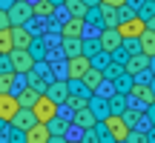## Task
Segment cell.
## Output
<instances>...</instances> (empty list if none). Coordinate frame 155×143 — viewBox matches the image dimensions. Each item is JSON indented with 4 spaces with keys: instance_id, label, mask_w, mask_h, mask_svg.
I'll return each mask as SVG.
<instances>
[{
    "instance_id": "6da1fadb",
    "label": "cell",
    "mask_w": 155,
    "mask_h": 143,
    "mask_svg": "<svg viewBox=\"0 0 155 143\" xmlns=\"http://www.w3.org/2000/svg\"><path fill=\"white\" fill-rule=\"evenodd\" d=\"M6 17H9V26H23L26 20H32V3L15 0V3L6 9Z\"/></svg>"
},
{
    "instance_id": "7a4b0ae2",
    "label": "cell",
    "mask_w": 155,
    "mask_h": 143,
    "mask_svg": "<svg viewBox=\"0 0 155 143\" xmlns=\"http://www.w3.org/2000/svg\"><path fill=\"white\" fill-rule=\"evenodd\" d=\"M115 32L121 34V40H138L141 34L147 32V23L138 20V17H129V20H121V23H118Z\"/></svg>"
},
{
    "instance_id": "3957f363",
    "label": "cell",
    "mask_w": 155,
    "mask_h": 143,
    "mask_svg": "<svg viewBox=\"0 0 155 143\" xmlns=\"http://www.w3.org/2000/svg\"><path fill=\"white\" fill-rule=\"evenodd\" d=\"M32 115H35L38 123H49L52 117L58 115V106L52 103L46 94H38V100H35V106H32Z\"/></svg>"
},
{
    "instance_id": "277c9868",
    "label": "cell",
    "mask_w": 155,
    "mask_h": 143,
    "mask_svg": "<svg viewBox=\"0 0 155 143\" xmlns=\"http://www.w3.org/2000/svg\"><path fill=\"white\" fill-rule=\"evenodd\" d=\"M9 63H12V72H15V75H29L32 66H35V60L29 57L26 49H12L9 52Z\"/></svg>"
},
{
    "instance_id": "5b68a950",
    "label": "cell",
    "mask_w": 155,
    "mask_h": 143,
    "mask_svg": "<svg viewBox=\"0 0 155 143\" xmlns=\"http://www.w3.org/2000/svg\"><path fill=\"white\" fill-rule=\"evenodd\" d=\"M92 69V63H89V57L78 55V57H66V80H81L86 72Z\"/></svg>"
},
{
    "instance_id": "8992f818",
    "label": "cell",
    "mask_w": 155,
    "mask_h": 143,
    "mask_svg": "<svg viewBox=\"0 0 155 143\" xmlns=\"http://www.w3.org/2000/svg\"><path fill=\"white\" fill-rule=\"evenodd\" d=\"M101 123H104V129H106V132L112 135V140H115V143H124V138L129 135L127 123H124V120H121L118 115H109V117H104Z\"/></svg>"
},
{
    "instance_id": "52a82bcc",
    "label": "cell",
    "mask_w": 155,
    "mask_h": 143,
    "mask_svg": "<svg viewBox=\"0 0 155 143\" xmlns=\"http://www.w3.org/2000/svg\"><path fill=\"white\" fill-rule=\"evenodd\" d=\"M95 37H98L101 52H106V55H112V52H115L118 46H121V34H118L115 29H101V32L95 34Z\"/></svg>"
},
{
    "instance_id": "ba28073f",
    "label": "cell",
    "mask_w": 155,
    "mask_h": 143,
    "mask_svg": "<svg viewBox=\"0 0 155 143\" xmlns=\"http://www.w3.org/2000/svg\"><path fill=\"white\" fill-rule=\"evenodd\" d=\"M17 109H20V103H17L15 92H6V94H0V120H3V123H9L12 117L17 115Z\"/></svg>"
},
{
    "instance_id": "9c48e42d",
    "label": "cell",
    "mask_w": 155,
    "mask_h": 143,
    "mask_svg": "<svg viewBox=\"0 0 155 143\" xmlns=\"http://www.w3.org/2000/svg\"><path fill=\"white\" fill-rule=\"evenodd\" d=\"M46 97L52 100L55 106H63L66 103V97H69V89H66V80H52L49 86H46Z\"/></svg>"
},
{
    "instance_id": "30bf717a",
    "label": "cell",
    "mask_w": 155,
    "mask_h": 143,
    "mask_svg": "<svg viewBox=\"0 0 155 143\" xmlns=\"http://www.w3.org/2000/svg\"><path fill=\"white\" fill-rule=\"evenodd\" d=\"M95 123H98V120H95V115H92V112L86 109V106H83V109H75L72 115H69V126H78L81 132H86V129H92Z\"/></svg>"
},
{
    "instance_id": "8fae6325",
    "label": "cell",
    "mask_w": 155,
    "mask_h": 143,
    "mask_svg": "<svg viewBox=\"0 0 155 143\" xmlns=\"http://www.w3.org/2000/svg\"><path fill=\"white\" fill-rule=\"evenodd\" d=\"M58 34H61V37H83V34H86V26H83V20H78V17H66V20L58 26Z\"/></svg>"
},
{
    "instance_id": "7c38bea8",
    "label": "cell",
    "mask_w": 155,
    "mask_h": 143,
    "mask_svg": "<svg viewBox=\"0 0 155 143\" xmlns=\"http://www.w3.org/2000/svg\"><path fill=\"white\" fill-rule=\"evenodd\" d=\"M129 97L138 100L141 109H147V106L155 103V94L150 92V83H132V89H129Z\"/></svg>"
},
{
    "instance_id": "4fadbf2b",
    "label": "cell",
    "mask_w": 155,
    "mask_h": 143,
    "mask_svg": "<svg viewBox=\"0 0 155 143\" xmlns=\"http://www.w3.org/2000/svg\"><path fill=\"white\" fill-rule=\"evenodd\" d=\"M86 109L95 115V120H104V117H109V103H106L104 94H92L86 103Z\"/></svg>"
},
{
    "instance_id": "5bb4252c",
    "label": "cell",
    "mask_w": 155,
    "mask_h": 143,
    "mask_svg": "<svg viewBox=\"0 0 155 143\" xmlns=\"http://www.w3.org/2000/svg\"><path fill=\"white\" fill-rule=\"evenodd\" d=\"M46 140H49L46 123H35V126H29L26 132H23V143H46Z\"/></svg>"
},
{
    "instance_id": "9a60e30c",
    "label": "cell",
    "mask_w": 155,
    "mask_h": 143,
    "mask_svg": "<svg viewBox=\"0 0 155 143\" xmlns=\"http://www.w3.org/2000/svg\"><path fill=\"white\" fill-rule=\"evenodd\" d=\"M150 69V57L147 55H132V57H127V63H124V72L127 75H141V72H147Z\"/></svg>"
},
{
    "instance_id": "2e32d148",
    "label": "cell",
    "mask_w": 155,
    "mask_h": 143,
    "mask_svg": "<svg viewBox=\"0 0 155 143\" xmlns=\"http://www.w3.org/2000/svg\"><path fill=\"white\" fill-rule=\"evenodd\" d=\"M35 123H38V120H35L32 109H17V115L9 120V126H12V129H20V132H26V129L35 126Z\"/></svg>"
},
{
    "instance_id": "e0dca14e",
    "label": "cell",
    "mask_w": 155,
    "mask_h": 143,
    "mask_svg": "<svg viewBox=\"0 0 155 143\" xmlns=\"http://www.w3.org/2000/svg\"><path fill=\"white\" fill-rule=\"evenodd\" d=\"M9 32H12V46L15 49H29L32 34L26 32V26H9Z\"/></svg>"
},
{
    "instance_id": "ac0fdd59",
    "label": "cell",
    "mask_w": 155,
    "mask_h": 143,
    "mask_svg": "<svg viewBox=\"0 0 155 143\" xmlns=\"http://www.w3.org/2000/svg\"><path fill=\"white\" fill-rule=\"evenodd\" d=\"M141 112H144L141 106H127L118 117L127 123V129H138V126H141Z\"/></svg>"
},
{
    "instance_id": "d6986e66",
    "label": "cell",
    "mask_w": 155,
    "mask_h": 143,
    "mask_svg": "<svg viewBox=\"0 0 155 143\" xmlns=\"http://www.w3.org/2000/svg\"><path fill=\"white\" fill-rule=\"evenodd\" d=\"M29 57H32L35 63H40V60H46V55H49V49H46V43H43V37H32V43H29Z\"/></svg>"
},
{
    "instance_id": "ffe728a7",
    "label": "cell",
    "mask_w": 155,
    "mask_h": 143,
    "mask_svg": "<svg viewBox=\"0 0 155 143\" xmlns=\"http://www.w3.org/2000/svg\"><path fill=\"white\" fill-rule=\"evenodd\" d=\"M81 83H83V86H86V89H89V92H92V94H95V92H98V89H101V86H104V75H101V72H98V69H89V72H86V75H83V77H81Z\"/></svg>"
},
{
    "instance_id": "44dd1931",
    "label": "cell",
    "mask_w": 155,
    "mask_h": 143,
    "mask_svg": "<svg viewBox=\"0 0 155 143\" xmlns=\"http://www.w3.org/2000/svg\"><path fill=\"white\" fill-rule=\"evenodd\" d=\"M101 29H115L118 26V9H112V6H101Z\"/></svg>"
},
{
    "instance_id": "7402d4cb",
    "label": "cell",
    "mask_w": 155,
    "mask_h": 143,
    "mask_svg": "<svg viewBox=\"0 0 155 143\" xmlns=\"http://www.w3.org/2000/svg\"><path fill=\"white\" fill-rule=\"evenodd\" d=\"M132 75H127V72H121V75H118L115 77V80H112L109 83V86H112V92H115V94H129V89H132Z\"/></svg>"
},
{
    "instance_id": "603a6c76",
    "label": "cell",
    "mask_w": 155,
    "mask_h": 143,
    "mask_svg": "<svg viewBox=\"0 0 155 143\" xmlns=\"http://www.w3.org/2000/svg\"><path fill=\"white\" fill-rule=\"evenodd\" d=\"M17 103H20V109H32L35 100H38V92H35L32 86H20V92H15Z\"/></svg>"
},
{
    "instance_id": "cb8c5ba5",
    "label": "cell",
    "mask_w": 155,
    "mask_h": 143,
    "mask_svg": "<svg viewBox=\"0 0 155 143\" xmlns=\"http://www.w3.org/2000/svg\"><path fill=\"white\" fill-rule=\"evenodd\" d=\"M98 52H101L98 37H95V34H83V37H81V55L83 57H95Z\"/></svg>"
},
{
    "instance_id": "d4e9b609",
    "label": "cell",
    "mask_w": 155,
    "mask_h": 143,
    "mask_svg": "<svg viewBox=\"0 0 155 143\" xmlns=\"http://www.w3.org/2000/svg\"><path fill=\"white\" fill-rule=\"evenodd\" d=\"M61 52L63 57H78L81 55V37H61Z\"/></svg>"
},
{
    "instance_id": "484cf974",
    "label": "cell",
    "mask_w": 155,
    "mask_h": 143,
    "mask_svg": "<svg viewBox=\"0 0 155 143\" xmlns=\"http://www.w3.org/2000/svg\"><path fill=\"white\" fill-rule=\"evenodd\" d=\"M138 46H141V55L155 57V32H150V29H147V32L138 37Z\"/></svg>"
},
{
    "instance_id": "4316f807",
    "label": "cell",
    "mask_w": 155,
    "mask_h": 143,
    "mask_svg": "<svg viewBox=\"0 0 155 143\" xmlns=\"http://www.w3.org/2000/svg\"><path fill=\"white\" fill-rule=\"evenodd\" d=\"M46 129H49V135H63V138H66L69 135V120H63L61 115H55L49 123H46Z\"/></svg>"
},
{
    "instance_id": "83f0119b",
    "label": "cell",
    "mask_w": 155,
    "mask_h": 143,
    "mask_svg": "<svg viewBox=\"0 0 155 143\" xmlns=\"http://www.w3.org/2000/svg\"><path fill=\"white\" fill-rule=\"evenodd\" d=\"M106 103H109V115H121L129 106V100H127V94H115L112 92V97H106Z\"/></svg>"
},
{
    "instance_id": "f1b7e54d",
    "label": "cell",
    "mask_w": 155,
    "mask_h": 143,
    "mask_svg": "<svg viewBox=\"0 0 155 143\" xmlns=\"http://www.w3.org/2000/svg\"><path fill=\"white\" fill-rule=\"evenodd\" d=\"M63 9H66V17H78V20H83V14H86V6L81 0H66Z\"/></svg>"
},
{
    "instance_id": "f546056e",
    "label": "cell",
    "mask_w": 155,
    "mask_h": 143,
    "mask_svg": "<svg viewBox=\"0 0 155 143\" xmlns=\"http://www.w3.org/2000/svg\"><path fill=\"white\" fill-rule=\"evenodd\" d=\"M15 86H17V75H15V72H9V75H0V94L15 92Z\"/></svg>"
},
{
    "instance_id": "4dcf8cb0",
    "label": "cell",
    "mask_w": 155,
    "mask_h": 143,
    "mask_svg": "<svg viewBox=\"0 0 155 143\" xmlns=\"http://www.w3.org/2000/svg\"><path fill=\"white\" fill-rule=\"evenodd\" d=\"M89 63H92V69H98V72H104L106 66H109V55H106V52H98V55H95V57H89Z\"/></svg>"
},
{
    "instance_id": "1f68e13d",
    "label": "cell",
    "mask_w": 155,
    "mask_h": 143,
    "mask_svg": "<svg viewBox=\"0 0 155 143\" xmlns=\"http://www.w3.org/2000/svg\"><path fill=\"white\" fill-rule=\"evenodd\" d=\"M12 49H15L12 46V32L9 29H0V55H9Z\"/></svg>"
},
{
    "instance_id": "d6a6232c",
    "label": "cell",
    "mask_w": 155,
    "mask_h": 143,
    "mask_svg": "<svg viewBox=\"0 0 155 143\" xmlns=\"http://www.w3.org/2000/svg\"><path fill=\"white\" fill-rule=\"evenodd\" d=\"M121 49H124V55H127V57H132V55H141V46H138V40H121Z\"/></svg>"
},
{
    "instance_id": "836d02e7",
    "label": "cell",
    "mask_w": 155,
    "mask_h": 143,
    "mask_svg": "<svg viewBox=\"0 0 155 143\" xmlns=\"http://www.w3.org/2000/svg\"><path fill=\"white\" fill-rule=\"evenodd\" d=\"M124 143H147V135L138 132V129H129V135L124 138Z\"/></svg>"
},
{
    "instance_id": "e575fe53",
    "label": "cell",
    "mask_w": 155,
    "mask_h": 143,
    "mask_svg": "<svg viewBox=\"0 0 155 143\" xmlns=\"http://www.w3.org/2000/svg\"><path fill=\"white\" fill-rule=\"evenodd\" d=\"M81 143H101L98 132H95V126H92V129H86V132L81 135Z\"/></svg>"
},
{
    "instance_id": "d590c367",
    "label": "cell",
    "mask_w": 155,
    "mask_h": 143,
    "mask_svg": "<svg viewBox=\"0 0 155 143\" xmlns=\"http://www.w3.org/2000/svg\"><path fill=\"white\" fill-rule=\"evenodd\" d=\"M129 17H135V11L129 9V6H121V9H118V23H121V20H129Z\"/></svg>"
},
{
    "instance_id": "8d00e7d4",
    "label": "cell",
    "mask_w": 155,
    "mask_h": 143,
    "mask_svg": "<svg viewBox=\"0 0 155 143\" xmlns=\"http://www.w3.org/2000/svg\"><path fill=\"white\" fill-rule=\"evenodd\" d=\"M12 72V63H9V55H0V75H9Z\"/></svg>"
},
{
    "instance_id": "74e56055",
    "label": "cell",
    "mask_w": 155,
    "mask_h": 143,
    "mask_svg": "<svg viewBox=\"0 0 155 143\" xmlns=\"http://www.w3.org/2000/svg\"><path fill=\"white\" fill-rule=\"evenodd\" d=\"M101 6H112V9H121V6H127V0H98Z\"/></svg>"
},
{
    "instance_id": "f35d334b",
    "label": "cell",
    "mask_w": 155,
    "mask_h": 143,
    "mask_svg": "<svg viewBox=\"0 0 155 143\" xmlns=\"http://www.w3.org/2000/svg\"><path fill=\"white\" fill-rule=\"evenodd\" d=\"M46 143H66V138H63V135H49Z\"/></svg>"
},
{
    "instance_id": "ab89813d",
    "label": "cell",
    "mask_w": 155,
    "mask_h": 143,
    "mask_svg": "<svg viewBox=\"0 0 155 143\" xmlns=\"http://www.w3.org/2000/svg\"><path fill=\"white\" fill-rule=\"evenodd\" d=\"M144 135H147V143H155V126H150Z\"/></svg>"
},
{
    "instance_id": "60d3db41",
    "label": "cell",
    "mask_w": 155,
    "mask_h": 143,
    "mask_svg": "<svg viewBox=\"0 0 155 143\" xmlns=\"http://www.w3.org/2000/svg\"><path fill=\"white\" fill-rule=\"evenodd\" d=\"M0 29H9V17H6L3 9H0Z\"/></svg>"
},
{
    "instance_id": "b9f144b4",
    "label": "cell",
    "mask_w": 155,
    "mask_h": 143,
    "mask_svg": "<svg viewBox=\"0 0 155 143\" xmlns=\"http://www.w3.org/2000/svg\"><path fill=\"white\" fill-rule=\"evenodd\" d=\"M147 29H150V32H155V14L150 17V20H147Z\"/></svg>"
},
{
    "instance_id": "7bdbcfd3",
    "label": "cell",
    "mask_w": 155,
    "mask_h": 143,
    "mask_svg": "<svg viewBox=\"0 0 155 143\" xmlns=\"http://www.w3.org/2000/svg\"><path fill=\"white\" fill-rule=\"evenodd\" d=\"M12 3H15V0H0V9H3V11H6V9H9V6H12Z\"/></svg>"
},
{
    "instance_id": "ee69618b",
    "label": "cell",
    "mask_w": 155,
    "mask_h": 143,
    "mask_svg": "<svg viewBox=\"0 0 155 143\" xmlns=\"http://www.w3.org/2000/svg\"><path fill=\"white\" fill-rule=\"evenodd\" d=\"M150 75L155 77V57H150Z\"/></svg>"
},
{
    "instance_id": "f6af8a7d",
    "label": "cell",
    "mask_w": 155,
    "mask_h": 143,
    "mask_svg": "<svg viewBox=\"0 0 155 143\" xmlns=\"http://www.w3.org/2000/svg\"><path fill=\"white\" fill-rule=\"evenodd\" d=\"M150 92L155 94V77H152V80H150Z\"/></svg>"
},
{
    "instance_id": "bcb514c9",
    "label": "cell",
    "mask_w": 155,
    "mask_h": 143,
    "mask_svg": "<svg viewBox=\"0 0 155 143\" xmlns=\"http://www.w3.org/2000/svg\"><path fill=\"white\" fill-rule=\"evenodd\" d=\"M66 143H81V140H72V138H66Z\"/></svg>"
},
{
    "instance_id": "7dc6e473",
    "label": "cell",
    "mask_w": 155,
    "mask_h": 143,
    "mask_svg": "<svg viewBox=\"0 0 155 143\" xmlns=\"http://www.w3.org/2000/svg\"><path fill=\"white\" fill-rule=\"evenodd\" d=\"M63 3H66V0H63Z\"/></svg>"
}]
</instances>
